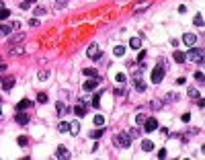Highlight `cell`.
Masks as SVG:
<instances>
[{
  "label": "cell",
  "mask_w": 205,
  "mask_h": 160,
  "mask_svg": "<svg viewBox=\"0 0 205 160\" xmlns=\"http://www.w3.org/2000/svg\"><path fill=\"white\" fill-rule=\"evenodd\" d=\"M187 60H191L195 64H203V49H197L195 45H191L189 53H187Z\"/></svg>",
  "instance_id": "1"
},
{
  "label": "cell",
  "mask_w": 205,
  "mask_h": 160,
  "mask_svg": "<svg viewBox=\"0 0 205 160\" xmlns=\"http://www.w3.org/2000/svg\"><path fill=\"white\" fill-rule=\"evenodd\" d=\"M113 144L119 146V148H129L131 138H129V133H117V136L113 138Z\"/></svg>",
  "instance_id": "2"
},
{
  "label": "cell",
  "mask_w": 205,
  "mask_h": 160,
  "mask_svg": "<svg viewBox=\"0 0 205 160\" xmlns=\"http://www.w3.org/2000/svg\"><path fill=\"white\" fill-rule=\"evenodd\" d=\"M164 74H166V68H164V66L160 68V64H158V68H154V72H152V82L160 84L162 80H164Z\"/></svg>",
  "instance_id": "3"
},
{
  "label": "cell",
  "mask_w": 205,
  "mask_h": 160,
  "mask_svg": "<svg viewBox=\"0 0 205 160\" xmlns=\"http://www.w3.org/2000/svg\"><path fill=\"white\" fill-rule=\"evenodd\" d=\"M86 56H88V58H93V60H101V58H102V53H101V49H98V45H97V43L88 45Z\"/></svg>",
  "instance_id": "4"
},
{
  "label": "cell",
  "mask_w": 205,
  "mask_h": 160,
  "mask_svg": "<svg viewBox=\"0 0 205 160\" xmlns=\"http://www.w3.org/2000/svg\"><path fill=\"white\" fill-rule=\"evenodd\" d=\"M144 127H146V131H154V129L158 127L156 117H146V121H144Z\"/></svg>",
  "instance_id": "5"
},
{
  "label": "cell",
  "mask_w": 205,
  "mask_h": 160,
  "mask_svg": "<svg viewBox=\"0 0 205 160\" xmlns=\"http://www.w3.org/2000/svg\"><path fill=\"white\" fill-rule=\"evenodd\" d=\"M97 86H98V76H97V78H90V80H86V82H84V90H86V92L94 90Z\"/></svg>",
  "instance_id": "6"
},
{
  "label": "cell",
  "mask_w": 205,
  "mask_h": 160,
  "mask_svg": "<svg viewBox=\"0 0 205 160\" xmlns=\"http://www.w3.org/2000/svg\"><path fill=\"white\" fill-rule=\"evenodd\" d=\"M17 123H19V125H27V123H29V115H25V111H17Z\"/></svg>",
  "instance_id": "7"
},
{
  "label": "cell",
  "mask_w": 205,
  "mask_h": 160,
  "mask_svg": "<svg viewBox=\"0 0 205 160\" xmlns=\"http://www.w3.org/2000/svg\"><path fill=\"white\" fill-rule=\"evenodd\" d=\"M74 113H76V117H84V113H86V105L78 103V105L74 107Z\"/></svg>",
  "instance_id": "8"
},
{
  "label": "cell",
  "mask_w": 205,
  "mask_h": 160,
  "mask_svg": "<svg viewBox=\"0 0 205 160\" xmlns=\"http://www.w3.org/2000/svg\"><path fill=\"white\" fill-rule=\"evenodd\" d=\"M29 107H31V101H29V99H23V101L17 105V111H27Z\"/></svg>",
  "instance_id": "9"
},
{
  "label": "cell",
  "mask_w": 205,
  "mask_h": 160,
  "mask_svg": "<svg viewBox=\"0 0 205 160\" xmlns=\"http://www.w3.org/2000/svg\"><path fill=\"white\" fill-rule=\"evenodd\" d=\"M129 47H131V49H140V47H142V39H140V37H131V39H129Z\"/></svg>",
  "instance_id": "10"
},
{
  "label": "cell",
  "mask_w": 205,
  "mask_h": 160,
  "mask_svg": "<svg viewBox=\"0 0 205 160\" xmlns=\"http://www.w3.org/2000/svg\"><path fill=\"white\" fill-rule=\"evenodd\" d=\"M55 156H58V158H70V152H68V148L60 146V148H58V152H55Z\"/></svg>",
  "instance_id": "11"
},
{
  "label": "cell",
  "mask_w": 205,
  "mask_h": 160,
  "mask_svg": "<svg viewBox=\"0 0 205 160\" xmlns=\"http://www.w3.org/2000/svg\"><path fill=\"white\" fill-rule=\"evenodd\" d=\"M174 62H179V64L187 62V53H185V51H179V49H176V51H174Z\"/></svg>",
  "instance_id": "12"
},
{
  "label": "cell",
  "mask_w": 205,
  "mask_h": 160,
  "mask_svg": "<svg viewBox=\"0 0 205 160\" xmlns=\"http://www.w3.org/2000/svg\"><path fill=\"white\" fill-rule=\"evenodd\" d=\"M23 39H25V35H23V33H17L15 37H10V39H8V45L12 47L15 43H19V41H23Z\"/></svg>",
  "instance_id": "13"
},
{
  "label": "cell",
  "mask_w": 205,
  "mask_h": 160,
  "mask_svg": "<svg viewBox=\"0 0 205 160\" xmlns=\"http://www.w3.org/2000/svg\"><path fill=\"white\" fill-rule=\"evenodd\" d=\"M183 39H185V43L191 47V45H195V41H197V35H191V33H187Z\"/></svg>",
  "instance_id": "14"
},
{
  "label": "cell",
  "mask_w": 205,
  "mask_h": 160,
  "mask_svg": "<svg viewBox=\"0 0 205 160\" xmlns=\"http://www.w3.org/2000/svg\"><path fill=\"white\" fill-rule=\"evenodd\" d=\"M142 150L144 152H152L154 150V144H152L150 140H142Z\"/></svg>",
  "instance_id": "15"
},
{
  "label": "cell",
  "mask_w": 205,
  "mask_h": 160,
  "mask_svg": "<svg viewBox=\"0 0 205 160\" xmlns=\"http://www.w3.org/2000/svg\"><path fill=\"white\" fill-rule=\"evenodd\" d=\"M12 86H15V78H4V82H2V88H4V90H10Z\"/></svg>",
  "instance_id": "16"
},
{
  "label": "cell",
  "mask_w": 205,
  "mask_h": 160,
  "mask_svg": "<svg viewBox=\"0 0 205 160\" xmlns=\"http://www.w3.org/2000/svg\"><path fill=\"white\" fill-rule=\"evenodd\" d=\"M58 129H60V133H68V131H70V123L68 121H60Z\"/></svg>",
  "instance_id": "17"
},
{
  "label": "cell",
  "mask_w": 205,
  "mask_h": 160,
  "mask_svg": "<svg viewBox=\"0 0 205 160\" xmlns=\"http://www.w3.org/2000/svg\"><path fill=\"white\" fill-rule=\"evenodd\" d=\"M84 74H86L88 78H97V76H98L97 68H84Z\"/></svg>",
  "instance_id": "18"
},
{
  "label": "cell",
  "mask_w": 205,
  "mask_h": 160,
  "mask_svg": "<svg viewBox=\"0 0 205 160\" xmlns=\"http://www.w3.org/2000/svg\"><path fill=\"white\" fill-rule=\"evenodd\" d=\"M101 95H102V90H98L97 95L93 97V101H90V103H93V107H101Z\"/></svg>",
  "instance_id": "19"
},
{
  "label": "cell",
  "mask_w": 205,
  "mask_h": 160,
  "mask_svg": "<svg viewBox=\"0 0 205 160\" xmlns=\"http://www.w3.org/2000/svg\"><path fill=\"white\" fill-rule=\"evenodd\" d=\"M133 84H136V90L137 92H144V90H146V84H144L142 80H133Z\"/></svg>",
  "instance_id": "20"
},
{
  "label": "cell",
  "mask_w": 205,
  "mask_h": 160,
  "mask_svg": "<svg viewBox=\"0 0 205 160\" xmlns=\"http://www.w3.org/2000/svg\"><path fill=\"white\" fill-rule=\"evenodd\" d=\"M144 121H146V115H144V113H137L136 115V125H144Z\"/></svg>",
  "instance_id": "21"
},
{
  "label": "cell",
  "mask_w": 205,
  "mask_h": 160,
  "mask_svg": "<svg viewBox=\"0 0 205 160\" xmlns=\"http://www.w3.org/2000/svg\"><path fill=\"white\" fill-rule=\"evenodd\" d=\"M113 53H115V56H117V58H121L123 53H125V47H123V45H117V47L113 49Z\"/></svg>",
  "instance_id": "22"
},
{
  "label": "cell",
  "mask_w": 205,
  "mask_h": 160,
  "mask_svg": "<svg viewBox=\"0 0 205 160\" xmlns=\"http://www.w3.org/2000/svg\"><path fill=\"white\" fill-rule=\"evenodd\" d=\"M70 131H72V133H78V131H80V123L72 121V123H70Z\"/></svg>",
  "instance_id": "23"
},
{
  "label": "cell",
  "mask_w": 205,
  "mask_h": 160,
  "mask_svg": "<svg viewBox=\"0 0 205 160\" xmlns=\"http://www.w3.org/2000/svg\"><path fill=\"white\" fill-rule=\"evenodd\" d=\"M8 17H10V10L8 8H0V21L8 19Z\"/></svg>",
  "instance_id": "24"
},
{
  "label": "cell",
  "mask_w": 205,
  "mask_h": 160,
  "mask_svg": "<svg viewBox=\"0 0 205 160\" xmlns=\"http://www.w3.org/2000/svg\"><path fill=\"white\" fill-rule=\"evenodd\" d=\"M94 125L102 127V125H105V117H102V115H97V117H94Z\"/></svg>",
  "instance_id": "25"
},
{
  "label": "cell",
  "mask_w": 205,
  "mask_h": 160,
  "mask_svg": "<svg viewBox=\"0 0 205 160\" xmlns=\"http://www.w3.org/2000/svg\"><path fill=\"white\" fill-rule=\"evenodd\" d=\"M102 133H105L102 129H93V133H90V138H93V140H98V138H101Z\"/></svg>",
  "instance_id": "26"
},
{
  "label": "cell",
  "mask_w": 205,
  "mask_h": 160,
  "mask_svg": "<svg viewBox=\"0 0 205 160\" xmlns=\"http://www.w3.org/2000/svg\"><path fill=\"white\" fill-rule=\"evenodd\" d=\"M142 76H144V70L142 68H137L136 72H133V80H142Z\"/></svg>",
  "instance_id": "27"
},
{
  "label": "cell",
  "mask_w": 205,
  "mask_h": 160,
  "mask_svg": "<svg viewBox=\"0 0 205 160\" xmlns=\"http://www.w3.org/2000/svg\"><path fill=\"white\" fill-rule=\"evenodd\" d=\"M189 97H191V99H199V90L191 86V88H189Z\"/></svg>",
  "instance_id": "28"
},
{
  "label": "cell",
  "mask_w": 205,
  "mask_h": 160,
  "mask_svg": "<svg viewBox=\"0 0 205 160\" xmlns=\"http://www.w3.org/2000/svg\"><path fill=\"white\" fill-rule=\"evenodd\" d=\"M127 133H129V138L133 140V138H137V136H140V129H137V127H131V129L127 131Z\"/></svg>",
  "instance_id": "29"
},
{
  "label": "cell",
  "mask_w": 205,
  "mask_h": 160,
  "mask_svg": "<svg viewBox=\"0 0 205 160\" xmlns=\"http://www.w3.org/2000/svg\"><path fill=\"white\" fill-rule=\"evenodd\" d=\"M10 31H12V29H10L8 25H2V27H0V35H8Z\"/></svg>",
  "instance_id": "30"
},
{
  "label": "cell",
  "mask_w": 205,
  "mask_h": 160,
  "mask_svg": "<svg viewBox=\"0 0 205 160\" xmlns=\"http://www.w3.org/2000/svg\"><path fill=\"white\" fill-rule=\"evenodd\" d=\"M115 80H117V82H125V80H127V76H125L123 72H119L117 76H115Z\"/></svg>",
  "instance_id": "31"
},
{
  "label": "cell",
  "mask_w": 205,
  "mask_h": 160,
  "mask_svg": "<svg viewBox=\"0 0 205 160\" xmlns=\"http://www.w3.org/2000/svg\"><path fill=\"white\" fill-rule=\"evenodd\" d=\"M166 101H179V95H174V92H168V95H166Z\"/></svg>",
  "instance_id": "32"
},
{
  "label": "cell",
  "mask_w": 205,
  "mask_h": 160,
  "mask_svg": "<svg viewBox=\"0 0 205 160\" xmlns=\"http://www.w3.org/2000/svg\"><path fill=\"white\" fill-rule=\"evenodd\" d=\"M47 78H49V72H47V70H41V72H39V80H47Z\"/></svg>",
  "instance_id": "33"
},
{
  "label": "cell",
  "mask_w": 205,
  "mask_h": 160,
  "mask_svg": "<svg viewBox=\"0 0 205 160\" xmlns=\"http://www.w3.org/2000/svg\"><path fill=\"white\" fill-rule=\"evenodd\" d=\"M195 25H199V27L203 25V15H201V12H199V15H195Z\"/></svg>",
  "instance_id": "34"
},
{
  "label": "cell",
  "mask_w": 205,
  "mask_h": 160,
  "mask_svg": "<svg viewBox=\"0 0 205 160\" xmlns=\"http://www.w3.org/2000/svg\"><path fill=\"white\" fill-rule=\"evenodd\" d=\"M17 142H19V146H27V142H29V140H27V136H19V140H17Z\"/></svg>",
  "instance_id": "35"
},
{
  "label": "cell",
  "mask_w": 205,
  "mask_h": 160,
  "mask_svg": "<svg viewBox=\"0 0 205 160\" xmlns=\"http://www.w3.org/2000/svg\"><path fill=\"white\" fill-rule=\"evenodd\" d=\"M162 105H164L162 101H154V103H150V107H152V109H160Z\"/></svg>",
  "instance_id": "36"
},
{
  "label": "cell",
  "mask_w": 205,
  "mask_h": 160,
  "mask_svg": "<svg viewBox=\"0 0 205 160\" xmlns=\"http://www.w3.org/2000/svg\"><path fill=\"white\" fill-rule=\"evenodd\" d=\"M23 51H25L23 47H12V51H10V53H12V56H21Z\"/></svg>",
  "instance_id": "37"
},
{
  "label": "cell",
  "mask_w": 205,
  "mask_h": 160,
  "mask_svg": "<svg viewBox=\"0 0 205 160\" xmlns=\"http://www.w3.org/2000/svg\"><path fill=\"white\" fill-rule=\"evenodd\" d=\"M37 101H39V103H47V95H43V92H39V97H37Z\"/></svg>",
  "instance_id": "38"
},
{
  "label": "cell",
  "mask_w": 205,
  "mask_h": 160,
  "mask_svg": "<svg viewBox=\"0 0 205 160\" xmlns=\"http://www.w3.org/2000/svg\"><path fill=\"white\" fill-rule=\"evenodd\" d=\"M158 158H166V150H164V148H160V150H158Z\"/></svg>",
  "instance_id": "39"
},
{
  "label": "cell",
  "mask_w": 205,
  "mask_h": 160,
  "mask_svg": "<svg viewBox=\"0 0 205 160\" xmlns=\"http://www.w3.org/2000/svg\"><path fill=\"white\" fill-rule=\"evenodd\" d=\"M35 15H37V17H39V15H45V8H43V6H39V8L35 10Z\"/></svg>",
  "instance_id": "40"
},
{
  "label": "cell",
  "mask_w": 205,
  "mask_h": 160,
  "mask_svg": "<svg viewBox=\"0 0 205 160\" xmlns=\"http://www.w3.org/2000/svg\"><path fill=\"white\" fill-rule=\"evenodd\" d=\"M146 60V51H140V56H137V62H144Z\"/></svg>",
  "instance_id": "41"
},
{
  "label": "cell",
  "mask_w": 205,
  "mask_h": 160,
  "mask_svg": "<svg viewBox=\"0 0 205 160\" xmlns=\"http://www.w3.org/2000/svg\"><path fill=\"white\" fill-rule=\"evenodd\" d=\"M195 78L199 80V82H203V72H195Z\"/></svg>",
  "instance_id": "42"
},
{
  "label": "cell",
  "mask_w": 205,
  "mask_h": 160,
  "mask_svg": "<svg viewBox=\"0 0 205 160\" xmlns=\"http://www.w3.org/2000/svg\"><path fill=\"white\" fill-rule=\"evenodd\" d=\"M181 119H183V121H185V123H187V121H191V115H189V113H185V115H183V117H181Z\"/></svg>",
  "instance_id": "43"
},
{
  "label": "cell",
  "mask_w": 205,
  "mask_h": 160,
  "mask_svg": "<svg viewBox=\"0 0 205 160\" xmlns=\"http://www.w3.org/2000/svg\"><path fill=\"white\" fill-rule=\"evenodd\" d=\"M4 70H6V64H2V62H0V72H4Z\"/></svg>",
  "instance_id": "44"
},
{
  "label": "cell",
  "mask_w": 205,
  "mask_h": 160,
  "mask_svg": "<svg viewBox=\"0 0 205 160\" xmlns=\"http://www.w3.org/2000/svg\"><path fill=\"white\" fill-rule=\"evenodd\" d=\"M25 2H27V4H33V2H35V0H25Z\"/></svg>",
  "instance_id": "45"
},
{
  "label": "cell",
  "mask_w": 205,
  "mask_h": 160,
  "mask_svg": "<svg viewBox=\"0 0 205 160\" xmlns=\"http://www.w3.org/2000/svg\"><path fill=\"white\" fill-rule=\"evenodd\" d=\"M0 8H4V2H0Z\"/></svg>",
  "instance_id": "46"
},
{
  "label": "cell",
  "mask_w": 205,
  "mask_h": 160,
  "mask_svg": "<svg viewBox=\"0 0 205 160\" xmlns=\"http://www.w3.org/2000/svg\"><path fill=\"white\" fill-rule=\"evenodd\" d=\"M0 117H2V111H0Z\"/></svg>",
  "instance_id": "47"
}]
</instances>
